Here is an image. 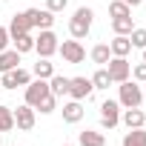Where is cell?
<instances>
[{"label": "cell", "mask_w": 146, "mask_h": 146, "mask_svg": "<svg viewBox=\"0 0 146 146\" xmlns=\"http://www.w3.org/2000/svg\"><path fill=\"white\" fill-rule=\"evenodd\" d=\"M117 103H120V109H137L143 103V86L132 78L117 83Z\"/></svg>", "instance_id": "1"}, {"label": "cell", "mask_w": 146, "mask_h": 146, "mask_svg": "<svg viewBox=\"0 0 146 146\" xmlns=\"http://www.w3.org/2000/svg\"><path fill=\"white\" fill-rule=\"evenodd\" d=\"M92 23H95V12L89 6H80V9H75V15H72V20H69V35L75 40H83L92 32Z\"/></svg>", "instance_id": "2"}, {"label": "cell", "mask_w": 146, "mask_h": 146, "mask_svg": "<svg viewBox=\"0 0 146 146\" xmlns=\"http://www.w3.org/2000/svg\"><path fill=\"white\" fill-rule=\"evenodd\" d=\"M57 46H60V40H57V35H54L52 29H40V35L35 37V52H37V57H52V54L57 52Z\"/></svg>", "instance_id": "3"}, {"label": "cell", "mask_w": 146, "mask_h": 146, "mask_svg": "<svg viewBox=\"0 0 146 146\" xmlns=\"http://www.w3.org/2000/svg\"><path fill=\"white\" fill-rule=\"evenodd\" d=\"M46 95H52V89H49V80H40V78H32L29 80V86H23V98H26V103L35 109Z\"/></svg>", "instance_id": "4"}, {"label": "cell", "mask_w": 146, "mask_h": 146, "mask_svg": "<svg viewBox=\"0 0 146 146\" xmlns=\"http://www.w3.org/2000/svg\"><path fill=\"white\" fill-rule=\"evenodd\" d=\"M57 52L63 54V60L66 63H72V66H78V63H83L86 60V49H83V43L80 40H75V37H72V40H63L60 46H57Z\"/></svg>", "instance_id": "5"}, {"label": "cell", "mask_w": 146, "mask_h": 146, "mask_svg": "<svg viewBox=\"0 0 146 146\" xmlns=\"http://www.w3.org/2000/svg\"><path fill=\"white\" fill-rule=\"evenodd\" d=\"M29 80H32V72H29V69H20V66L0 75V86L9 89V92H15L17 86H29Z\"/></svg>", "instance_id": "6"}, {"label": "cell", "mask_w": 146, "mask_h": 146, "mask_svg": "<svg viewBox=\"0 0 146 146\" xmlns=\"http://www.w3.org/2000/svg\"><path fill=\"white\" fill-rule=\"evenodd\" d=\"M106 72H109L112 83H123V80H129V78H132V63H129L126 57H109Z\"/></svg>", "instance_id": "7"}, {"label": "cell", "mask_w": 146, "mask_h": 146, "mask_svg": "<svg viewBox=\"0 0 146 146\" xmlns=\"http://www.w3.org/2000/svg\"><path fill=\"white\" fill-rule=\"evenodd\" d=\"M95 95V86H92V78H69V98L72 100H89Z\"/></svg>", "instance_id": "8"}, {"label": "cell", "mask_w": 146, "mask_h": 146, "mask_svg": "<svg viewBox=\"0 0 146 146\" xmlns=\"http://www.w3.org/2000/svg\"><path fill=\"white\" fill-rule=\"evenodd\" d=\"M120 123V103L117 100H103L100 103V129H115Z\"/></svg>", "instance_id": "9"}, {"label": "cell", "mask_w": 146, "mask_h": 146, "mask_svg": "<svg viewBox=\"0 0 146 146\" xmlns=\"http://www.w3.org/2000/svg\"><path fill=\"white\" fill-rule=\"evenodd\" d=\"M12 112H15V129H20V132H32V129H35L37 112H35L29 103H23V106H17V109H12Z\"/></svg>", "instance_id": "10"}, {"label": "cell", "mask_w": 146, "mask_h": 146, "mask_svg": "<svg viewBox=\"0 0 146 146\" xmlns=\"http://www.w3.org/2000/svg\"><path fill=\"white\" fill-rule=\"evenodd\" d=\"M23 15H26V20H29L32 29H52V26H54V15H52L49 9H35V6H32V9H26Z\"/></svg>", "instance_id": "11"}, {"label": "cell", "mask_w": 146, "mask_h": 146, "mask_svg": "<svg viewBox=\"0 0 146 146\" xmlns=\"http://www.w3.org/2000/svg\"><path fill=\"white\" fill-rule=\"evenodd\" d=\"M60 112H63V120H66V123H80L83 115H86V109H83L80 100H66Z\"/></svg>", "instance_id": "12"}, {"label": "cell", "mask_w": 146, "mask_h": 146, "mask_svg": "<svg viewBox=\"0 0 146 146\" xmlns=\"http://www.w3.org/2000/svg\"><path fill=\"white\" fill-rule=\"evenodd\" d=\"M123 115H120V123L126 126V129H137V126H146V115H143V109L137 106V109H120Z\"/></svg>", "instance_id": "13"}, {"label": "cell", "mask_w": 146, "mask_h": 146, "mask_svg": "<svg viewBox=\"0 0 146 146\" xmlns=\"http://www.w3.org/2000/svg\"><path fill=\"white\" fill-rule=\"evenodd\" d=\"M109 52H112V57H129V52H132L129 37H126V35H115V37L109 40Z\"/></svg>", "instance_id": "14"}, {"label": "cell", "mask_w": 146, "mask_h": 146, "mask_svg": "<svg viewBox=\"0 0 146 146\" xmlns=\"http://www.w3.org/2000/svg\"><path fill=\"white\" fill-rule=\"evenodd\" d=\"M78 146H106V135L98 129H83L78 135Z\"/></svg>", "instance_id": "15"}, {"label": "cell", "mask_w": 146, "mask_h": 146, "mask_svg": "<svg viewBox=\"0 0 146 146\" xmlns=\"http://www.w3.org/2000/svg\"><path fill=\"white\" fill-rule=\"evenodd\" d=\"M12 49H15V52H20V54H29V52H35V35H32V32L15 35V37H12Z\"/></svg>", "instance_id": "16"}, {"label": "cell", "mask_w": 146, "mask_h": 146, "mask_svg": "<svg viewBox=\"0 0 146 146\" xmlns=\"http://www.w3.org/2000/svg\"><path fill=\"white\" fill-rule=\"evenodd\" d=\"M20 52H15V49H6V52H0V75L3 72H12V69H17L20 66Z\"/></svg>", "instance_id": "17"}, {"label": "cell", "mask_w": 146, "mask_h": 146, "mask_svg": "<svg viewBox=\"0 0 146 146\" xmlns=\"http://www.w3.org/2000/svg\"><path fill=\"white\" fill-rule=\"evenodd\" d=\"M9 35L15 37V35H23V32H32V26H29V20H26V15L23 12H17V15H12V20H9Z\"/></svg>", "instance_id": "18"}, {"label": "cell", "mask_w": 146, "mask_h": 146, "mask_svg": "<svg viewBox=\"0 0 146 146\" xmlns=\"http://www.w3.org/2000/svg\"><path fill=\"white\" fill-rule=\"evenodd\" d=\"M120 146H146V129L137 126V129H129L120 140Z\"/></svg>", "instance_id": "19"}, {"label": "cell", "mask_w": 146, "mask_h": 146, "mask_svg": "<svg viewBox=\"0 0 146 146\" xmlns=\"http://www.w3.org/2000/svg\"><path fill=\"white\" fill-rule=\"evenodd\" d=\"M52 75H54V63L49 57H40L35 63V69H32V78H40V80H49Z\"/></svg>", "instance_id": "20"}, {"label": "cell", "mask_w": 146, "mask_h": 146, "mask_svg": "<svg viewBox=\"0 0 146 146\" xmlns=\"http://www.w3.org/2000/svg\"><path fill=\"white\" fill-rule=\"evenodd\" d=\"M89 57H92V63H98V66H106V63H109V57H112V52H109V43H98V46H92Z\"/></svg>", "instance_id": "21"}, {"label": "cell", "mask_w": 146, "mask_h": 146, "mask_svg": "<svg viewBox=\"0 0 146 146\" xmlns=\"http://www.w3.org/2000/svg\"><path fill=\"white\" fill-rule=\"evenodd\" d=\"M49 89H52L54 98L69 95V78H63V75H52V78H49Z\"/></svg>", "instance_id": "22"}, {"label": "cell", "mask_w": 146, "mask_h": 146, "mask_svg": "<svg viewBox=\"0 0 146 146\" xmlns=\"http://www.w3.org/2000/svg\"><path fill=\"white\" fill-rule=\"evenodd\" d=\"M12 129H15V112H12V106L0 103V135H6Z\"/></svg>", "instance_id": "23"}, {"label": "cell", "mask_w": 146, "mask_h": 146, "mask_svg": "<svg viewBox=\"0 0 146 146\" xmlns=\"http://www.w3.org/2000/svg\"><path fill=\"white\" fill-rule=\"evenodd\" d=\"M132 29H135V20L132 17H112V32L115 35H126L129 37Z\"/></svg>", "instance_id": "24"}, {"label": "cell", "mask_w": 146, "mask_h": 146, "mask_svg": "<svg viewBox=\"0 0 146 146\" xmlns=\"http://www.w3.org/2000/svg\"><path fill=\"white\" fill-rule=\"evenodd\" d=\"M92 86H95V89H109V86H112V78H109L106 66H100L95 75H92Z\"/></svg>", "instance_id": "25"}, {"label": "cell", "mask_w": 146, "mask_h": 146, "mask_svg": "<svg viewBox=\"0 0 146 146\" xmlns=\"http://www.w3.org/2000/svg\"><path fill=\"white\" fill-rule=\"evenodd\" d=\"M109 15L112 17H132V6L123 3V0H112L109 3Z\"/></svg>", "instance_id": "26"}, {"label": "cell", "mask_w": 146, "mask_h": 146, "mask_svg": "<svg viewBox=\"0 0 146 146\" xmlns=\"http://www.w3.org/2000/svg\"><path fill=\"white\" fill-rule=\"evenodd\" d=\"M129 43H132V49H146V29L135 26L129 32Z\"/></svg>", "instance_id": "27"}, {"label": "cell", "mask_w": 146, "mask_h": 146, "mask_svg": "<svg viewBox=\"0 0 146 146\" xmlns=\"http://www.w3.org/2000/svg\"><path fill=\"white\" fill-rule=\"evenodd\" d=\"M54 109H57V98H54V95H46V98L35 106V112H40V115H52Z\"/></svg>", "instance_id": "28"}, {"label": "cell", "mask_w": 146, "mask_h": 146, "mask_svg": "<svg viewBox=\"0 0 146 146\" xmlns=\"http://www.w3.org/2000/svg\"><path fill=\"white\" fill-rule=\"evenodd\" d=\"M132 80H137V83H146V63H143V60L132 66Z\"/></svg>", "instance_id": "29"}, {"label": "cell", "mask_w": 146, "mask_h": 146, "mask_svg": "<svg viewBox=\"0 0 146 146\" xmlns=\"http://www.w3.org/2000/svg\"><path fill=\"white\" fill-rule=\"evenodd\" d=\"M69 6V0H46V9L52 12V15H57V12H63Z\"/></svg>", "instance_id": "30"}, {"label": "cell", "mask_w": 146, "mask_h": 146, "mask_svg": "<svg viewBox=\"0 0 146 146\" xmlns=\"http://www.w3.org/2000/svg\"><path fill=\"white\" fill-rule=\"evenodd\" d=\"M9 43H12L9 29H6V26H0V52H6V49H9Z\"/></svg>", "instance_id": "31"}, {"label": "cell", "mask_w": 146, "mask_h": 146, "mask_svg": "<svg viewBox=\"0 0 146 146\" xmlns=\"http://www.w3.org/2000/svg\"><path fill=\"white\" fill-rule=\"evenodd\" d=\"M123 3H129V6L135 9V6H140V3H143V0H123Z\"/></svg>", "instance_id": "32"}, {"label": "cell", "mask_w": 146, "mask_h": 146, "mask_svg": "<svg viewBox=\"0 0 146 146\" xmlns=\"http://www.w3.org/2000/svg\"><path fill=\"white\" fill-rule=\"evenodd\" d=\"M140 86H143V103H146V83H140Z\"/></svg>", "instance_id": "33"}, {"label": "cell", "mask_w": 146, "mask_h": 146, "mask_svg": "<svg viewBox=\"0 0 146 146\" xmlns=\"http://www.w3.org/2000/svg\"><path fill=\"white\" fill-rule=\"evenodd\" d=\"M140 52H143V63H146V49H140Z\"/></svg>", "instance_id": "34"}, {"label": "cell", "mask_w": 146, "mask_h": 146, "mask_svg": "<svg viewBox=\"0 0 146 146\" xmlns=\"http://www.w3.org/2000/svg\"><path fill=\"white\" fill-rule=\"evenodd\" d=\"M0 146H3V135H0Z\"/></svg>", "instance_id": "35"}, {"label": "cell", "mask_w": 146, "mask_h": 146, "mask_svg": "<svg viewBox=\"0 0 146 146\" xmlns=\"http://www.w3.org/2000/svg\"><path fill=\"white\" fill-rule=\"evenodd\" d=\"M63 146H75V143H63Z\"/></svg>", "instance_id": "36"}, {"label": "cell", "mask_w": 146, "mask_h": 146, "mask_svg": "<svg viewBox=\"0 0 146 146\" xmlns=\"http://www.w3.org/2000/svg\"><path fill=\"white\" fill-rule=\"evenodd\" d=\"M0 3H9V0H0Z\"/></svg>", "instance_id": "37"}, {"label": "cell", "mask_w": 146, "mask_h": 146, "mask_svg": "<svg viewBox=\"0 0 146 146\" xmlns=\"http://www.w3.org/2000/svg\"><path fill=\"white\" fill-rule=\"evenodd\" d=\"M15 146H23V143H15Z\"/></svg>", "instance_id": "38"}]
</instances>
